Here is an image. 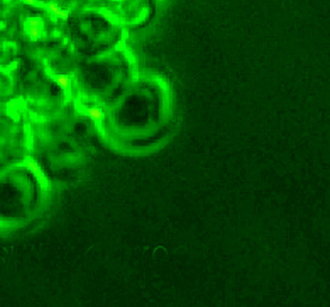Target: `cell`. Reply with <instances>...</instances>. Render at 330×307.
<instances>
[{
  "mask_svg": "<svg viewBox=\"0 0 330 307\" xmlns=\"http://www.w3.org/2000/svg\"><path fill=\"white\" fill-rule=\"evenodd\" d=\"M25 166L30 169V172L35 175V178L37 179L38 182H41L42 185H47L46 175H45V173L42 172V169L40 168V166L36 162L34 161V160H31V159H27L25 160Z\"/></svg>",
  "mask_w": 330,
  "mask_h": 307,
  "instance_id": "obj_1",
  "label": "cell"
},
{
  "mask_svg": "<svg viewBox=\"0 0 330 307\" xmlns=\"http://www.w3.org/2000/svg\"><path fill=\"white\" fill-rule=\"evenodd\" d=\"M88 115L94 120V121H100L103 118V113L99 107H91L88 109Z\"/></svg>",
  "mask_w": 330,
  "mask_h": 307,
  "instance_id": "obj_2",
  "label": "cell"
},
{
  "mask_svg": "<svg viewBox=\"0 0 330 307\" xmlns=\"http://www.w3.org/2000/svg\"><path fill=\"white\" fill-rule=\"evenodd\" d=\"M57 82H58L59 86H60L61 89H64V90H67V89L70 88V81H68V78L66 77L65 75H60V76L57 78Z\"/></svg>",
  "mask_w": 330,
  "mask_h": 307,
  "instance_id": "obj_3",
  "label": "cell"
},
{
  "mask_svg": "<svg viewBox=\"0 0 330 307\" xmlns=\"http://www.w3.org/2000/svg\"><path fill=\"white\" fill-rule=\"evenodd\" d=\"M29 34H30V36H31V37H34V38H37V37L40 36V31H38V30H37V28H35V27H33V28L30 29Z\"/></svg>",
  "mask_w": 330,
  "mask_h": 307,
  "instance_id": "obj_4",
  "label": "cell"
},
{
  "mask_svg": "<svg viewBox=\"0 0 330 307\" xmlns=\"http://www.w3.org/2000/svg\"><path fill=\"white\" fill-rule=\"evenodd\" d=\"M28 23H29V25H31V27H35V28H37V27H40V25H41L40 20H36V19H31V20H29Z\"/></svg>",
  "mask_w": 330,
  "mask_h": 307,
  "instance_id": "obj_5",
  "label": "cell"
}]
</instances>
